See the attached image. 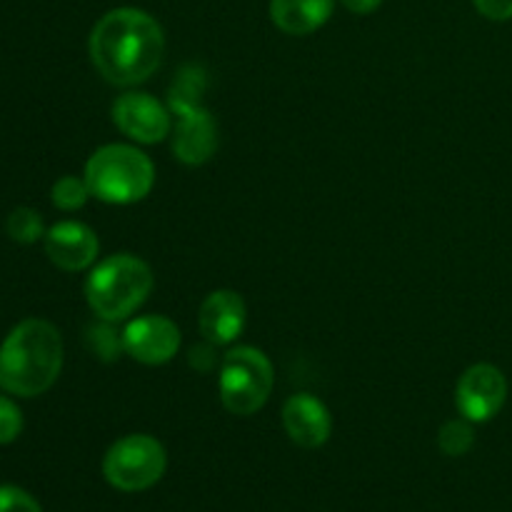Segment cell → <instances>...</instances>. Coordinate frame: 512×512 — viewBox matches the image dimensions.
Returning a JSON list of instances; mask_svg holds the SVG:
<instances>
[{
	"mask_svg": "<svg viewBox=\"0 0 512 512\" xmlns=\"http://www.w3.org/2000/svg\"><path fill=\"white\" fill-rule=\"evenodd\" d=\"M0 512H43L38 500L15 485H0Z\"/></svg>",
	"mask_w": 512,
	"mask_h": 512,
	"instance_id": "20",
	"label": "cell"
},
{
	"mask_svg": "<svg viewBox=\"0 0 512 512\" xmlns=\"http://www.w3.org/2000/svg\"><path fill=\"white\" fill-rule=\"evenodd\" d=\"M273 385V363L263 350L253 345H238L225 353L218 373V395L228 413L243 418L258 413L268 403Z\"/></svg>",
	"mask_w": 512,
	"mask_h": 512,
	"instance_id": "5",
	"label": "cell"
},
{
	"mask_svg": "<svg viewBox=\"0 0 512 512\" xmlns=\"http://www.w3.org/2000/svg\"><path fill=\"white\" fill-rule=\"evenodd\" d=\"M438 445L445 455L450 458H460V455L470 453L475 445V430L473 423L465 418L458 420H448V423L440 428L438 433Z\"/></svg>",
	"mask_w": 512,
	"mask_h": 512,
	"instance_id": "16",
	"label": "cell"
},
{
	"mask_svg": "<svg viewBox=\"0 0 512 512\" xmlns=\"http://www.w3.org/2000/svg\"><path fill=\"white\" fill-rule=\"evenodd\" d=\"M83 178L93 198L108 205H130L150 195L155 165L135 145L110 143L90 155Z\"/></svg>",
	"mask_w": 512,
	"mask_h": 512,
	"instance_id": "4",
	"label": "cell"
},
{
	"mask_svg": "<svg viewBox=\"0 0 512 512\" xmlns=\"http://www.w3.org/2000/svg\"><path fill=\"white\" fill-rule=\"evenodd\" d=\"M63 368V338L48 320L28 318L0 345V390L35 398L53 388Z\"/></svg>",
	"mask_w": 512,
	"mask_h": 512,
	"instance_id": "2",
	"label": "cell"
},
{
	"mask_svg": "<svg viewBox=\"0 0 512 512\" xmlns=\"http://www.w3.org/2000/svg\"><path fill=\"white\" fill-rule=\"evenodd\" d=\"M23 430V413L10 398L0 395V445L13 443Z\"/></svg>",
	"mask_w": 512,
	"mask_h": 512,
	"instance_id": "19",
	"label": "cell"
},
{
	"mask_svg": "<svg viewBox=\"0 0 512 512\" xmlns=\"http://www.w3.org/2000/svg\"><path fill=\"white\" fill-rule=\"evenodd\" d=\"M168 468L165 448L155 438L143 433L125 435L115 440L103 458V475L110 488L120 493L150 490Z\"/></svg>",
	"mask_w": 512,
	"mask_h": 512,
	"instance_id": "6",
	"label": "cell"
},
{
	"mask_svg": "<svg viewBox=\"0 0 512 512\" xmlns=\"http://www.w3.org/2000/svg\"><path fill=\"white\" fill-rule=\"evenodd\" d=\"M283 428L295 445L315 450L328 443L333 433V418L323 400L310 393H295L283 405Z\"/></svg>",
	"mask_w": 512,
	"mask_h": 512,
	"instance_id": "12",
	"label": "cell"
},
{
	"mask_svg": "<svg viewBox=\"0 0 512 512\" xmlns=\"http://www.w3.org/2000/svg\"><path fill=\"white\" fill-rule=\"evenodd\" d=\"M120 335L125 353L143 365L170 363L180 348V328L168 315H140Z\"/></svg>",
	"mask_w": 512,
	"mask_h": 512,
	"instance_id": "9",
	"label": "cell"
},
{
	"mask_svg": "<svg viewBox=\"0 0 512 512\" xmlns=\"http://www.w3.org/2000/svg\"><path fill=\"white\" fill-rule=\"evenodd\" d=\"M480 15L488 20H510L512 18V0H473Z\"/></svg>",
	"mask_w": 512,
	"mask_h": 512,
	"instance_id": "22",
	"label": "cell"
},
{
	"mask_svg": "<svg viewBox=\"0 0 512 512\" xmlns=\"http://www.w3.org/2000/svg\"><path fill=\"white\" fill-rule=\"evenodd\" d=\"M108 325L110 323L98 325V328L90 330V335H88V340H90V345H93L95 353L105 360L113 358L118 350H123V335H120V338H115V333L108 328Z\"/></svg>",
	"mask_w": 512,
	"mask_h": 512,
	"instance_id": "21",
	"label": "cell"
},
{
	"mask_svg": "<svg viewBox=\"0 0 512 512\" xmlns=\"http://www.w3.org/2000/svg\"><path fill=\"white\" fill-rule=\"evenodd\" d=\"M340 3H343L350 13L368 15L373 13V10H378L380 5H383V0H340Z\"/></svg>",
	"mask_w": 512,
	"mask_h": 512,
	"instance_id": "23",
	"label": "cell"
},
{
	"mask_svg": "<svg viewBox=\"0 0 512 512\" xmlns=\"http://www.w3.org/2000/svg\"><path fill=\"white\" fill-rule=\"evenodd\" d=\"M90 60L108 83L133 88L158 70L165 35L158 20L138 8H115L95 23L88 40Z\"/></svg>",
	"mask_w": 512,
	"mask_h": 512,
	"instance_id": "1",
	"label": "cell"
},
{
	"mask_svg": "<svg viewBox=\"0 0 512 512\" xmlns=\"http://www.w3.org/2000/svg\"><path fill=\"white\" fill-rule=\"evenodd\" d=\"M335 0H270V20L285 35H310L323 28Z\"/></svg>",
	"mask_w": 512,
	"mask_h": 512,
	"instance_id": "14",
	"label": "cell"
},
{
	"mask_svg": "<svg viewBox=\"0 0 512 512\" xmlns=\"http://www.w3.org/2000/svg\"><path fill=\"white\" fill-rule=\"evenodd\" d=\"M50 198L53 205L60 210H78L88 203L90 188L85 183V178H75V175H63L60 180H55L53 190H50Z\"/></svg>",
	"mask_w": 512,
	"mask_h": 512,
	"instance_id": "18",
	"label": "cell"
},
{
	"mask_svg": "<svg viewBox=\"0 0 512 512\" xmlns=\"http://www.w3.org/2000/svg\"><path fill=\"white\" fill-rule=\"evenodd\" d=\"M45 253H48L50 263L58 265L60 270L80 273V270H88L98 260V235L85 223L63 220V223H55L45 233Z\"/></svg>",
	"mask_w": 512,
	"mask_h": 512,
	"instance_id": "11",
	"label": "cell"
},
{
	"mask_svg": "<svg viewBox=\"0 0 512 512\" xmlns=\"http://www.w3.org/2000/svg\"><path fill=\"white\" fill-rule=\"evenodd\" d=\"M508 400V380L503 370L490 363L470 365L455 388V405L470 423H488Z\"/></svg>",
	"mask_w": 512,
	"mask_h": 512,
	"instance_id": "7",
	"label": "cell"
},
{
	"mask_svg": "<svg viewBox=\"0 0 512 512\" xmlns=\"http://www.w3.org/2000/svg\"><path fill=\"white\" fill-rule=\"evenodd\" d=\"M248 308L235 290H213L198 310V328L213 345H228L243 333Z\"/></svg>",
	"mask_w": 512,
	"mask_h": 512,
	"instance_id": "13",
	"label": "cell"
},
{
	"mask_svg": "<svg viewBox=\"0 0 512 512\" xmlns=\"http://www.w3.org/2000/svg\"><path fill=\"white\" fill-rule=\"evenodd\" d=\"M8 235L15 240V243H38L40 238H45V225L43 218H40L38 210L33 208H15L13 213L8 215Z\"/></svg>",
	"mask_w": 512,
	"mask_h": 512,
	"instance_id": "17",
	"label": "cell"
},
{
	"mask_svg": "<svg viewBox=\"0 0 512 512\" xmlns=\"http://www.w3.org/2000/svg\"><path fill=\"white\" fill-rule=\"evenodd\" d=\"M113 123L123 135L140 145L160 143L173 130V113L165 103L153 98L150 93H128L120 95L113 103Z\"/></svg>",
	"mask_w": 512,
	"mask_h": 512,
	"instance_id": "8",
	"label": "cell"
},
{
	"mask_svg": "<svg viewBox=\"0 0 512 512\" xmlns=\"http://www.w3.org/2000/svg\"><path fill=\"white\" fill-rule=\"evenodd\" d=\"M153 290V270L143 258L130 253L108 255L93 265L85 280V300L103 323L130 318Z\"/></svg>",
	"mask_w": 512,
	"mask_h": 512,
	"instance_id": "3",
	"label": "cell"
},
{
	"mask_svg": "<svg viewBox=\"0 0 512 512\" xmlns=\"http://www.w3.org/2000/svg\"><path fill=\"white\" fill-rule=\"evenodd\" d=\"M173 153L185 165H203L218 148V125L203 105L173 110Z\"/></svg>",
	"mask_w": 512,
	"mask_h": 512,
	"instance_id": "10",
	"label": "cell"
},
{
	"mask_svg": "<svg viewBox=\"0 0 512 512\" xmlns=\"http://www.w3.org/2000/svg\"><path fill=\"white\" fill-rule=\"evenodd\" d=\"M205 88H208V73L203 65H183L175 73L173 83L168 90V108L170 113L180 108H193V105H203Z\"/></svg>",
	"mask_w": 512,
	"mask_h": 512,
	"instance_id": "15",
	"label": "cell"
}]
</instances>
